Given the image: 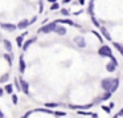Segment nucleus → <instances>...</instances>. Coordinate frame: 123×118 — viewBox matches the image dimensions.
Segmentation results:
<instances>
[{
  "instance_id": "41",
  "label": "nucleus",
  "mask_w": 123,
  "mask_h": 118,
  "mask_svg": "<svg viewBox=\"0 0 123 118\" xmlns=\"http://www.w3.org/2000/svg\"><path fill=\"white\" fill-rule=\"evenodd\" d=\"M70 1H72V0H64L62 3H64V4H68V3H70Z\"/></svg>"
},
{
  "instance_id": "39",
  "label": "nucleus",
  "mask_w": 123,
  "mask_h": 118,
  "mask_svg": "<svg viewBox=\"0 0 123 118\" xmlns=\"http://www.w3.org/2000/svg\"><path fill=\"white\" fill-rule=\"evenodd\" d=\"M109 107H110V109H112V107H114V102H110V105H109Z\"/></svg>"
},
{
  "instance_id": "1",
  "label": "nucleus",
  "mask_w": 123,
  "mask_h": 118,
  "mask_svg": "<svg viewBox=\"0 0 123 118\" xmlns=\"http://www.w3.org/2000/svg\"><path fill=\"white\" fill-rule=\"evenodd\" d=\"M56 27H57V23L56 21L44 24L43 27L38 29V33H50V32H54V28H56Z\"/></svg>"
},
{
  "instance_id": "15",
  "label": "nucleus",
  "mask_w": 123,
  "mask_h": 118,
  "mask_svg": "<svg viewBox=\"0 0 123 118\" xmlns=\"http://www.w3.org/2000/svg\"><path fill=\"white\" fill-rule=\"evenodd\" d=\"M117 65L115 64H112V62H109V64L106 65V69H107V72H110V73H112V72H115V69H117Z\"/></svg>"
},
{
  "instance_id": "2",
  "label": "nucleus",
  "mask_w": 123,
  "mask_h": 118,
  "mask_svg": "<svg viewBox=\"0 0 123 118\" xmlns=\"http://www.w3.org/2000/svg\"><path fill=\"white\" fill-rule=\"evenodd\" d=\"M98 54L99 56H103V57H110L112 54V51L109 45H102L98 51Z\"/></svg>"
},
{
  "instance_id": "42",
  "label": "nucleus",
  "mask_w": 123,
  "mask_h": 118,
  "mask_svg": "<svg viewBox=\"0 0 123 118\" xmlns=\"http://www.w3.org/2000/svg\"><path fill=\"white\" fill-rule=\"evenodd\" d=\"M118 115H123V107H122V109H120V111L118 113Z\"/></svg>"
},
{
  "instance_id": "19",
  "label": "nucleus",
  "mask_w": 123,
  "mask_h": 118,
  "mask_svg": "<svg viewBox=\"0 0 123 118\" xmlns=\"http://www.w3.org/2000/svg\"><path fill=\"white\" fill-rule=\"evenodd\" d=\"M23 43H24V37H23L21 35L17 36V37H16V44H17V46H19V48H21Z\"/></svg>"
},
{
  "instance_id": "11",
  "label": "nucleus",
  "mask_w": 123,
  "mask_h": 118,
  "mask_svg": "<svg viewBox=\"0 0 123 118\" xmlns=\"http://www.w3.org/2000/svg\"><path fill=\"white\" fill-rule=\"evenodd\" d=\"M99 29H101L102 37H105L107 41H111V40H112V39H111V35H110V33H109V31H107L105 27H99Z\"/></svg>"
},
{
  "instance_id": "21",
  "label": "nucleus",
  "mask_w": 123,
  "mask_h": 118,
  "mask_svg": "<svg viewBox=\"0 0 123 118\" xmlns=\"http://www.w3.org/2000/svg\"><path fill=\"white\" fill-rule=\"evenodd\" d=\"M35 111H40V113H46V114H53V111H52L50 109H48V107H44V109H36Z\"/></svg>"
},
{
  "instance_id": "23",
  "label": "nucleus",
  "mask_w": 123,
  "mask_h": 118,
  "mask_svg": "<svg viewBox=\"0 0 123 118\" xmlns=\"http://www.w3.org/2000/svg\"><path fill=\"white\" fill-rule=\"evenodd\" d=\"M4 60H6L9 65H12V56L9 53H4Z\"/></svg>"
},
{
  "instance_id": "28",
  "label": "nucleus",
  "mask_w": 123,
  "mask_h": 118,
  "mask_svg": "<svg viewBox=\"0 0 123 118\" xmlns=\"http://www.w3.org/2000/svg\"><path fill=\"white\" fill-rule=\"evenodd\" d=\"M11 97H12V102H13V104L16 105L17 102H19V98H17V96H16V94L12 93V94H11Z\"/></svg>"
},
{
  "instance_id": "30",
  "label": "nucleus",
  "mask_w": 123,
  "mask_h": 118,
  "mask_svg": "<svg viewBox=\"0 0 123 118\" xmlns=\"http://www.w3.org/2000/svg\"><path fill=\"white\" fill-rule=\"evenodd\" d=\"M61 15H64V16H69V15H70V12L69 11H68V9H61Z\"/></svg>"
},
{
  "instance_id": "20",
  "label": "nucleus",
  "mask_w": 123,
  "mask_h": 118,
  "mask_svg": "<svg viewBox=\"0 0 123 118\" xmlns=\"http://www.w3.org/2000/svg\"><path fill=\"white\" fill-rule=\"evenodd\" d=\"M93 8H94V0H91L90 4H89V8H87V12L90 13V16H94V11H93Z\"/></svg>"
},
{
  "instance_id": "7",
  "label": "nucleus",
  "mask_w": 123,
  "mask_h": 118,
  "mask_svg": "<svg viewBox=\"0 0 123 118\" xmlns=\"http://www.w3.org/2000/svg\"><path fill=\"white\" fill-rule=\"evenodd\" d=\"M56 23H57V24L61 23V24H68V25H73V27H78V28H80V25L75 24V23L73 21V20H70V19H60V20H56Z\"/></svg>"
},
{
  "instance_id": "34",
  "label": "nucleus",
  "mask_w": 123,
  "mask_h": 118,
  "mask_svg": "<svg viewBox=\"0 0 123 118\" xmlns=\"http://www.w3.org/2000/svg\"><path fill=\"white\" fill-rule=\"evenodd\" d=\"M36 20H37V17H32V20H29V24H33V23H36Z\"/></svg>"
},
{
  "instance_id": "43",
  "label": "nucleus",
  "mask_w": 123,
  "mask_h": 118,
  "mask_svg": "<svg viewBox=\"0 0 123 118\" xmlns=\"http://www.w3.org/2000/svg\"><path fill=\"white\" fill-rule=\"evenodd\" d=\"M46 1H49V3H56L57 0H46Z\"/></svg>"
},
{
  "instance_id": "3",
  "label": "nucleus",
  "mask_w": 123,
  "mask_h": 118,
  "mask_svg": "<svg viewBox=\"0 0 123 118\" xmlns=\"http://www.w3.org/2000/svg\"><path fill=\"white\" fill-rule=\"evenodd\" d=\"M19 82H20V89H21V92L24 94H27V96H29V94H31L29 93V84H28L23 77L19 78Z\"/></svg>"
},
{
  "instance_id": "18",
  "label": "nucleus",
  "mask_w": 123,
  "mask_h": 118,
  "mask_svg": "<svg viewBox=\"0 0 123 118\" xmlns=\"http://www.w3.org/2000/svg\"><path fill=\"white\" fill-rule=\"evenodd\" d=\"M112 46H114L115 49H118V51H119V53L123 56V45H122V44H119V43H112Z\"/></svg>"
},
{
  "instance_id": "8",
  "label": "nucleus",
  "mask_w": 123,
  "mask_h": 118,
  "mask_svg": "<svg viewBox=\"0 0 123 118\" xmlns=\"http://www.w3.org/2000/svg\"><path fill=\"white\" fill-rule=\"evenodd\" d=\"M28 25H29V20L23 19V20H20V21L16 24V27H17V29H27Z\"/></svg>"
},
{
  "instance_id": "22",
  "label": "nucleus",
  "mask_w": 123,
  "mask_h": 118,
  "mask_svg": "<svg viewBox=\"0 0 123 118\" xmlns=\"http://www.w3.org/2000/svg\"><path fill=\"white\" fill-rule=\"evenodd\" d=\"M8 80H9V74H8V73H4V74L0 77V82H8Z\"/></svg>"
},
{
  "instance_id": "40",
  "label": "nucleus",
  "mask_w": 123,
  "mask_h": 118,
  "mask_svg": "<svg viewBox=\"0 0 123 118\" xmlns=\"http://www.w3.org/2000/svg\"><path fill=\"white\" fill-rule=\"evenodd\" d=\"M28 35V32H27V31H25V32H23L21 33V36H23V37H25V36H27Z\"/></svg>"
},
{
  "instance_id": "46",
  "label": "nucleus",
  "mask_w": 123,
  "mask_h": 118,
  "mask_svg": "<svg viewBox=\"0 0 123 118\" xmlns=\"http://www.w3.org/2000/svg\"><path fill=\"white\" fill-rule=\"evenodd\" d=\"M0 118H4V117H0Z\"/></svg>"
},
{
  "instance_id": "4",
  "label": "nucleus",
  "mask_w": 123,
  "mask_h": 118,
  "mask_svg": "<svg viewBox=\"0 0 123 118\" xmlns=\"http://www.w3.org/2000/svg\"><path fill=\"white\" fill-rule=\"evenodd\" d=\"M112 80H114V78H105V80H102L101 86L106 92H110V89H111V86H112Z\"/></svg>"
},
{
  "instance_id": "17",
  "label": "nucleus",
  "mask_w": 123,
  "mask_h": 118,
  "mask_svg": "<svg viewBox=\"0 0 123 118\" xmlns=\"http://www.w3.org/2000/svg\"><path fill=\"white\" fill-rule=\"evenodd\" d=\"M64 104H56V102H49V104H45V107L48 109H53V107H58V106H62Z\"/></svg>"
},
{
  "instance_id": "16",
  "label": "nucleus",
  "mask_w": 123,
  "mask_h": 118,
  "mask_svg": "<svg viewBox=\"0 0 123 118\" xmlns=\"http://www.w3.org/2000/svg\"><path fill=\"white\" fill-rule=\"evenodd\" d=\"M4 90H6V93L12 94L13 93V85H12V84H7V85L4 86Z\"/></svg>"
},
{
  "instance_id": "10",
  "label": "nucleus",
  "mask_w": 123,
  "mask_h": 118,
  "mask_svg": "<svg viewBox=\"0 0 123 118\" xmlns=\"http://www.w3.org/2000/svg\"><path fill=\"white\" fill-rule=\"evenodd\" d=\"M54 33H57L58 36H65V35H66V28L57 24V27L54 28Z\"/></svg>"
},
{
  "instance_id": "44",
  "label": "nucleus",
  "mask_w": 123,
  "mask_h": 118,
  "mask_svg": "<svg viewBox=\"0 0 123 118\" xmlns=\"http://www.w3.org/2000/svg\"><path fill=\"white\" fill-rule=\"evenodd\" d=\"M0 117H4V114H3V111L0 110Z\"/></svg>"
},
{
  "instance_id": "25",
  "label": "nucleus",
  "mask_w": 123,
  "mask_h": 118,
  "mask_svg": "<svg viewBox=\"0 0 123 118\" xmlns=\"http://www.w3.org/2000/svg\"><path fill=\"white\" fill-rule=\"evenodd\" d=\"M53 114L56 115V117H65V115H66V113H65V111H58V110H56V111H53Z\"/></svg>"
},
{
  "instance_id": "27",
  "label": "nucleus",
  "mask_w": 123,
  "mask_h": 118,
  "mask_svg": "<svg viewBox=\"0 0 123 118\" xmlns=\"http://www.w3.org/2000/svg\"><path fill=\"white\" fill-rule=\"evenodd\" d=\"M91 21H93V24L95 25L97 28H99V27H101V25H99V21L95 19V16H91Z\"/></svg>"
},
{
  "instance_id": "13",
  "label": "nucleus",
  "mask_w": 123,
  "mask_h": 118,
  "mask_svg": "<svg viewBox=\"0 0 123 118\" xmlns=\"http://www.w3.org/2000/svg\"><path fill=\"white\" fill-rule=\"evenodd\" d=\"M3 45H4V48H6V51L8 52V53H11V52H12V44H11V41L7 40V39H4V40H3Z\"/></svg>"
},
{
  "instance_id": "5",
  "label": "nucleus",
  "mask_w": 123,
  "mask_h": 118,
  "mask_svg": "<svg viewBox=\"0 0 123 118\" xmlns=\"http://www.w3.org/2000/svg\"><path fill=\"white\" fill-rule=\"evenodd\" d=\"M25 69H27V64H25V61H24V54H20V57H19V70H20V73H24Z\"/></svg>"
},
{
  "instance_id": "9",
  "label": "nucleus",
  "mask_w": 123,
  "mask_h": 118,
  "mask_svg": "<svg viewBox=\"0 0 123 118\" xmlns=\"http://www.w3.org/2000/svg\"><path fill=\"white\" fill-rule=\"evenodd\" d=\"M36 40H37V37H32V39H29V40H27L25 43H23V45H21V49L25 52V51H27V49L29 48L31 45H32L33 43H35Z\"/></svg>"
},
{
  "instance_id": "31",
  "label": "nucleus",
  "mask_w": 123,
  "mask_h": 118,
  "mask_svg": "<svg viewBox=\"0 0 123 118\" xmlns=\"http://www.w3.org/2000/svg\"><path fill=\"white\" fill-rule=\"evenodd\" d=\"M110 59H111V62H112V64H115V65H117V66H118V60L115 59V57L112 56V54H111V56H110Z\"/></svg>"
},
{
  "instance_id": "36",
  "label": "nucleus",
  "mask_w": 123,
  "mask_h": 118,
  "mask_svg": "<svg viewBox=\"0 0 123 118\" xmlns=\"http://www.w3.org/2000/svg\"><path fill=\"white\" fill-rule=\"evenodd\" d=\"M3 94H4V89L0 88V97H3Z\"/></svg>"
},
{
  "instance_id": "14",
  "label": "nucleus",
  "mask_w": 123,
  "mask_h": 118,
  "mask_svg": "<svg viewBox=\"0 0 123 118\" xmlns=\"http://www.w3.org/2000/svg\"><path fill=\"white\" fill-rule=\"evenodd\" d=\"M118 88H119V78H114V80H112V86H111V89H110V92L114 93V92H117Z\"/></svg>"
},
{
  "instance_id": "37",
  "label": "nucleus",
  "mask_w": 123,
  "mask_h": 118,
  "mask_svg": "<svg viewBox=\"0 0 123 118\" xmlns=\"http://www.w3.org/2000/svg\"><path fill=\"white\" fill-rule=\"evenodd\" d=\"M91 117H93V118H98V114H97V113H91Z\"/></svg>"
},
{
  "instance_id": "45",
  "label": "nucleus",
  "mask_w": 123,
  "mask_h": 118,
  "mask_svg": "<svg viewBox=\"0 0 123 118\" xmlns=\"http://www.w3.org/2000/svg\"><path fill=\"white\" fill-rule=\"evenodd\" d=\"M118 117H119V115H118V114H115V115H114V117H112V118H118Z\"/></svg>"
},
{
  "instance_id": "35",
  "label": "nucleus",
  "mask_w": 123,
  "mask_h": 118,
  "mask_svg": "<svg viewBox=\"0 0 123 118\" xmlns=\"http://www.w3.org/2000/svg\"><path fill=\"white\" fill-rule=\"evenodd\" d=\"M29 114H31V111H28V113H25V114H24V115H23V117H21V118H28V117H29Z\"/></svg>"
},
{
  "instance_id": "6",
  "label": "nucleus",
  "mask_w": 123,
  "mask_h": 118,
  "mask_svg": "<svg viewBox=\"0 0 123 118\" xmlns=\"http://www.w3.org/2000/svg\"><path fill=\"white\" fill-rule=\"evenodd\" d=\"M0 27L3 28V29L8 31V32H13V31L17 29L16 24H8V23H3V24H0Z\"/></svg>"
},
{
  "instance_id": "24",
  "label": "nucleus",
  "mask_w": 123,
  "mask_h": 118,
  "mask_svg": "<svg viewBox=\"0 0 123 118\" xmlns=\"http://www.w3.org/2000/svg\"><path fill=\"white\" fill-rule=\"evenodd\" d=\"M111 96H112V93H111V92H106V93H105L103 96L101 97V99H102V101H106V99H109Z\"/></svg>"
},
{
  "instance_id": "32",
  "label": "nucleus",
  "mask_w": 123,
  "mask_h": 118,
  "mask_svg": "<svg viewBox=\"0 0 123 118\" xmlns=\"http://www.w3.org/2000/svg\"><path fill=\"white\" fill-rule=\"evenodd\" d=\"M102 110H105L106 113H110V111H111V109H110L109 106H105V105H102Z\"/></svg>"
},
{
  "instance_id": "38",
  "label": "nucleus",
  "mask_w": 123,
  "mask_h": 118,
  "mask_svg": "<svg viewBox=\"0 0 123 118\" xmlns=\"http://www.w3.org/2000/svg\"><path fill=\"white\" fill-rule=\"evenodd\" d=\"M85 1H86V0H78V3H80L81 6H83V4H85Z\"/></svg>"
},
{
  "instance_id": "29",
  "label": "nucleus",
  "mask_w": 123,
  "mask_h": 118,
  "mask_svg": "<svg viewBox=\"0 0 123 118\" xmlns=\"http://www.w3.org/2000/svg\"><path fill=\"white\" fill-rule=\"evenodd\" d=\"M15 86H16L17 90L21 92V89H20V82H19V80H17V78H15Z\"/></svg>"
},
{
  "instance_id": "12",
  "label": "nucleus",
  "mask_w": 123,
  "mask_h": 118,
  "mask_svg": "<svg viewBox=\"0 0 123 118\" xmlns=\"http://www.w3.org/2000/svg\"><path fill=\"white\" fill-rule=\"evenodd\" d=\"M74 43L77 44L80 48H85V46H86L85 40H83V37H81V36H77V37H74Z\"/></svg>"
},
{
  "instance_id": "26",
  "label": "nucleus",
  "mask_w": 123,
  "mask_h": 118,
  "mask_svg": "<svg viewBox=\"0 0 123 118\" xmlns=\"http://www.w3.org/2000/svg\"><path fill=\"white\" fill-rule=\"evenodd\" d=\"M58 8H60V4L57 3V1H56V3H52V6H50V11H57Z\"/></svg>"
},
{
  "instance_id": "33",
  "label": "nucleus",
  "mask_w": 123,
  "mask_h": 118,
  "mask_svg": "<svg viewBox=\"0 0 123 118\" xmlns=\"http://www.w3.org/2000/svg\"><path fill=\"white\" fill-rule=\"evenodd\" d=\"M93 35H95V36H97V37H98V40H99V41H103V40H102V36H101V35H99V33H98V32H95V31H93Z\"/></svg>"
}]
</instances>
